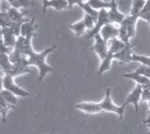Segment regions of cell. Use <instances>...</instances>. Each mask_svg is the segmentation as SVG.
Listing matches in <instances>:
<instances>
[{
    "instance_id": "15",
    "label": "cell",
    "mask_w": 150,
    "mask_h": 134,
    "mask_svg": "<svg viewBox=\"0 0 150 134\" xmlns=\"http://www.w3.org/2000/svg\"><path fill=\"white\" fill-rule=\"evenodd\" d=\"M48 8H53L56 11H62L69 8V3L66 0H49L46 6L42 8V12L45 13Z\"/></svg>"
},
{
    "instance_id": "17",
    "label": "cell",
    "mask_w": 150,
    "mask_h": 134,
    "mask_svg": "<svg viewBox=\"0 0 150 134\" xmlns=\"http://www.w3.org/2000/svg\"><path fill=\"white\" fill-rule=\"evenodd\" d=\"M0 68L5 74H11L13 70V63L11 61L9 54H0Z\"/></svg>"
},
{
    "instance_id": "18",
    "label": "cell",
    "mask_w": 150,
    "mask_h": 134,
    "mask_svg": "<svg viewBox=\"0 0 150 134\" xmlns=\"http://www.w3.org/2000/svg\"><path fill=\"white\" fill-rule=\"evenodd\" d=\"M126 46V44L118 38H115L108 41V53L115 54L116 53L120 52Z\"/></svg>"
},
{
    "instance_id": "5",
    "label": "cell",
    "mask_w": 150,
    "mask_h": 134,
    "mask_svg": "<svg viewBox=\"0 0 150 134\" xmlns=\"http://www.w3.org/2000/svg\"><path fill=\"white\" fill-rule=\"evenodd\" d=\"M143 86L140 85H136L133 90L127 96L125 101L123 102V105L126 107L129 104H132L135 108V112L138 113L139 111V101L142 99V94H143Z\"/></svg>"
},
{
    "instance_id": "41",
    "label": "cell",
    "mask_w": 150,
    "mask_h": 134,
    "mask_svg": "<svg viewBox=\"0 0 150 134\" xmlns=\"http://www.w3.org/2000/svg\"><path fill=\"white\" fill-rule=\"evenodd\" d=\"M0 2H1V0H0Z\"/></svg>"
},
{
    "instance_id": "24",
    "label": "cell",
    "mask_w": 150,
    "mask_h": 134,
    "mask_svg": "<svg viewBox=\"0 0 150 134\" xmlns=\"http://www.w3.org/2000/svg\"><path fill=\"white\" fill-rule=\"evenodd\" d=\"M145 4V0H133L132 2V7L130 10V15H134L139 17L141 11H142L143 8Z\"/></svg>"
},
{
    "instance_id": "19",
    "label": "cell",
    "mask_w": 150,
    "mask_h": 134,
    "mask_svg": "<svg viewBox=\"0 0 150 134\" xmlns=\"http://www.w3.org/2000/svg\"><path fill=\"white\" fill-rule=\"evenodd\" d=\"M112 60H114V54L108 53L106 57L101 60V63H100V67H98V75H102L103 73H105V72L110 71Z\"/></svg>"
},
{
    "instance_id": "3",
    "label": "cell",
    "mask_w": 150,
    "mask_h": 134,
    "mask_svg": "<svg viewBox=\"0 0 150 134\" xmlns=\"http://www.w3.org/2000/svg\"><path fill=\"white\" fill-rule=\"evenodd\" d=\"M3 86H4V89L12 92V93L14 95H16L17 97L25 98V97L31 96L30 92L23 89L22 87H20L15 84V82H14V77L11 74H5L4 75Z\"/></svg>"
},
{
    "instance_id": "13",
    "label": "cell",
    "mask_w": 150,
    "mask_h": 134,
    "mask_svg": "<svg viewBox=\"0 0 150 134\" xmlns=\"http://www.w3.org/2000/svg\"><path fill=\"white\" fill-rule=\"evenodd\" d=\"M7 12L11 18V20L13 23H20V24H23L27 21H29L30 19L28 18L25 13L19 11V8H9L7 10Z\"/></svg>"
},
{
    "instance_id": "8",
    "label": "cell",
    "mask_w": 150,
    "mask_h": 134,
    "mask_svg": "<svg viewBox=\"0 0 150 134\" xmlns=\"http://www.w3.org/2000/svg\"><path fill=\"white\" fill-rule=\"evenodd\" d=\"M118 34H119V26H116V25L112 24V23H109V24L105 25L100 32L101 38L104 40H106L107 42L110 39L118 38Z\"/></svg>"
},
{
    "instance_id": "22",
    "label": "cell",
    "mask_w": 150,
    "mask_h": 134,
    "mask_svg": "<svg viewBox=\"0 0 150 134\" xmlns=\"http://www.w3.org/2000/svg\"><path fill=\"white\" fill-rule=\"evenodd\" d=\"M0 94L3 97L4 100L6 101V102L9 105H11L12 107L15 108V106L17 105L18 103V99H17V96L14 95L12 92L8 91V90H6V89H3L0 91Z\"/></svg>"
},
{
    "instance_id": "21",
    "label": "cell",
    "mask_w": 150,
    "mask_h": 134,
    "mask_svg": "<svg viewBox=\"0 0 150 134\" xmlns=\"http://www.w3.org/2000/svg\"><path fill=\"white\" fill-rule=\"evenodd\" d=\"M87 4L94 10L100 11L101 10H107L111 7V2H106L104 0H88Z\"/></svg>"
},
{
    "instance_id": "30",
    "label": "cell",
    "mask_w": 150,
    "mask_h": 134,
    "mask_svg": "<svg viewBox=\"0 0 150 134\" xmlns=\"http://www.w3.org/2000/svg\"><path fill=\"white\" fill-rule=\"evenodd\" d=\"M13 49L8 47V46L5 44L3 39H0V54H11Z\"/></svg>"
},
{
    "instance_id": "35",
    "label": "cell",
    "mask_w": 150,
    "mask_h": 134,
    "mask_svg": "<svg viewBox=\"0 0 150 134\" xmlns=\"http://www.w3.org/2000/svg\"><path fill=\"white\" fill-rule=\"evenodd\" d=\"M41 1H42V8H43V7L46 6V4L48 3L49 0H41Z\"/></svg>"
},
{
    "instance_id": "25",
    "label": "cell",
    "mask_w": 150,
    "mask_h": 134,
    "mask_svg": "<svg viewBox=\"0 0 150 134\" xmlns=\"http://www.w3.org/2000/svg\"><path fill=\"white\" fill-rule=\"evenodd\" d=\"M118 39H120L125 44H129L130 43V39L129 37L128 33V28L124 22H122L119 25V34H118Z\"/></svg>"
},
{
    "instance_id": "29",
    "label": "cell",
    "mask_w": 150,
    "mask_h": 134,
    "mask_svg": "<svg viewBox=\"0 0 150 134\" xmlns=\"http://www.w3.org/2000/svg\"><path fill=\"white\" fill-rule=\"evenodd\" d=\"M132 61L134 62H139L140 64L146 65V66L150 67V56H144V55H140L137 54H133Z\"/></svg>"
},
{
    "instance_id": "12",
    "label": "cell",
    "mask_w": 150,
    "mask_h": 134,
    "mask_svg": "<svg viewBox=\"0 0 150 134\" xmlns=\"http://www.w3.org/2000/svg\"><path fill=\"white\" fill-rule=\"evenodd\" d=\"M124 78L127 79H130L136 83V85H140L143 87H150V79L147 77H145L144 75H140V74H136L133 71L131 72H127L122 74Z\"/></svg>"
},
{
    "instance_id": "27",
    "label": "cell",
    "mask_w": 150,
    "mask_h": 134,
    "mask_svg": "<svg viewBox=\"0 0 150 134\" xmlns=\"http://www.w3.org/2000/svg\"><path fill=\"white\" fill-rule=\"evenodd\" d=\"M12 21L7 11H0V25L2 27H11Z\"/></svg>"
},
{
    "instance_id": "9",
    "label": "cell",
    "mask_w": 150,
    "mask_h": 134,
    "mask_svg": "<svg viewBox=\"0 0 150 134\" xmlns=\"http://www.w3.org/2000/svg\"><path fill=\"white\" fill-rule=\"evenodd\" d=\"M75 108L89 114H98L102 112L100 102H86V101H82V102H78L75 104Z\"/></svg>"
},
{
    "instance_id": "39",
    "label": "cell",
    "mask_w": 150,
    "mask_h": 134,
    "mask_svg": "<svg viewBox=\"0 0 150 134\" xmlns=\"http://www.w3.org/2000/svg\"><path fill=\"white\" fill-rule=\"evenodd\" d=\"M83 1H88V0H83Z\"/></svg>"
},
{
    "instance_id": "38",
    "label": "cell",
    "mask_w": 150,
    "mask_h": 134,
    "mask_svg": "<svg viewBox=\"0 0 150 134\" xmlns=\"http://www.w3.org/2000/svg\"><path fill=\"white\" fill-rule=\"evenodd\" d=\"M0 72H3V71H2V70H1V68H0ZM3 73H4V72H3Z\"/></svg>"
},
{
    "instance_id": "2",
    "label": "cell",
    "mask_w": 150,
    "mask_h": 134,
    "mask_svg": "<svg viewBox=\"0 0 150 134\" xmlns=\"http://www.w3.org/2000/svg\"><path fill=\"white\" fill-rule=\"evenodd\" d=\"M111 88H106L105 90V95L103 99L100 102V107L102 109V112L105 111V112H111V113H115V114L118 115V117L120 119H123L124 117V114L126 111V106L122 104L121 106H117L115 105L112 100V96H111Z\"/></svg>"
},
{
    "instance_id": "7",
    "label": "cell",
    "mask_w": 150,
    "mask_h": 134,
    "mask_svg": "<svg viewBox=\"0 0 150 134\" xmlns=\"http://www.w3.org/2000/svg\"><path fill=\"white\" fill-rule=\"evenodd\" d=\"M111 7L108 11V15H109L110 21L112 24L120 25L123 20L126 18V15L123 14L118 10V5H117L116 0H111Z\"/></svg>"
},
{
    "instance_id": "10",
    "label": "cell",
    "mask_w": 150,
    "mask_h": 134,
    "mask_svg": "<svg viewBox=\"0 0 150 134\" xmlns=\"http://www.w3.org/2000/svg\"><path fill=\"white\" fill-rule=\"evenodd\" d=\"M133 51L131 44H126L125 47L122 49L120 52L114 54V59L122 63H129L132 61L133 57Z\"/></svg>"
},
{
    "instance_id": "23",
    "label": "cell",
    "mask_w": 150,
    "mask_h": 134,
    "mask_svg": "<svg viewBox=\"0 0 150 134\" xmlns=\"http://www.w3.org/2000/svg\"><path fill=\"white\" fill-rule=\"evenodd\" d=\"M11 109H14V107L8 104L6 101L4 100L1 94H0V118H1L3 122H6L8 113L9 112V110H11Z\"/></svg>"
},
{
    "instance_id": "31",
    "label": "cell",
    "mask_w": 150,
    "mask_h": 134,
    "mask_svg": "<svg viewBox=\"0 0 150 134\" xmlns=\"http://www.w3.org/2000/svg\"><path fill=\"white\" fill-rule=\"evenodd\" d=\"M18 2L20 4V7L23 8H27L34 5V3H33L31 0H18Z\"/></svg>"
},
{
    "instance_id": "33",
    "label": "cell",
    "mask_w": 150,
    "mask_h": 134,
    "mask_svg": "<svg viewBox=\"0 0 150 134\" xmlns=\"http://www.w3.org/2000/svg\"><path fill=\"white\" fill-rule=\"evenodd\" d=\"M66 1L69 3V8H71L75 5L79 6V4L82 3L83 0H66Z\"/></svg>"
},
{
    "instance_id": "28",
    "label": "cell",
    "mask_w": 150,
    "mask_h": 134,
    "mask_svg": "<svg viewBox=\"0 0 150 134\" xmlns=\"http://www.w3.org/2000/svg\"><path fill=\"white\" fill-rule=\"evenodd\" d=\"M136 74H140V75H144L145 77H147L150 79V67L146 66V65L144 64H140V66L136 68L133 71Z\"/></svg>"
},
{
    "instance_id": "37",
    "label": "cell",
    "mask_w": 150,
    "mask_h": 134,
    "mask_svg": "<svg viewBox=\"0 0 150 134\" xmlns=\"http://www.w3.org/2000/svg\"><path fill=\"white\" fill-rule=\"evenodd\" d=\"M144 124L146 125L148 128H150V120H149V121H144Z\"/></svg>"
},
{
    "instance_id": "1",
    "label": "cell",
    "mask_w": 150,
    "mask_h": 134,
    "mask_svg": "<svg viewBox=\"0 0 150 134\" xmlns=\"http://www.w3.org/2000/svg\"><path fill=\"white\" fill-rule=\"evenodd\" d=\"M56 48H57V46L53 45L52 47L45 49L43 52H41V53H37V52H35V51H33V52L27 56L28 66L29 67L35 66L39 68L40 76H39V79H38L39 82H41L42 80H43L48 73L53 72L54 71V68H52L50 65H48L46 63V57L48 56V54L50 53H52Z\"/></svg>"
},
{
    "instance_id": "34",
    "label": "cell",
    "mask_w": 150,
    "mask_h": 134,
    "mask_svg": "<svg viewBox=\"0 0 150 134\" xmlns=\"http://www.w3.org/2000/svg\"><path fill=\"white\" fill-rule=\"evenodd\" d=\"M4 75H5V73H3V72H0V91L4 89V86H3Z\"/></svg>"
},
{
    "instance_id": "6",
    "label": "cell",
    "mask_w": 150,
    "mask_h": 134,
    "mask_svg": "<svg viewBox=\"0 0 150 134\" xmlns=\"http://www.w3.org/2000/svg\"><path fill=\"white\" fill-rule=\"evenodd\" d=\"M92 49L98 54L100 59L102 60L108 54V42L101 38L100 34H98L94 37V45Z\"/></svg>"
},
{
    "instance_id": "26",
    "label": "cell",
    "mask_w": 150,
    "mask_h": 134,
    "mask_svg": "<svg viewBox=\"0 0 150 134\" xmlns=\"http://www.w3.org/2000/svg\"><path fill=\"white\" fill-rule=\"evenodd\" d=\"M79 7L82 8V10L83 11L84 13H86V14H89L90 16H92L93 18H95L96 20H98V14H100V11L94 10L93 8H91L90 6L88 5L87 2L83 1L82 3L79 4Z\"/></svg>"
},
{
    "instance_id": "32",
    "label": "cell",
    "mask_w": 150,
    "mask_h": 134,
    "mask_svg": "<svg viewBox=\"0 0 150 134\" xmlns=\"http://www.w3.org/2000/svg\"><path fill=\"white\" fill-rule=\"evenodd\" d=\"M6 1L9 4V6L11 8H21L20 4H19L18 0H6Z\"/></svg>"
},
{
    "instance_id": "4",
    "label": "cell",
    "mask_w": 150,
    "mask_h": 134,
    "mask_svg": "<svg viewBox=\"0 0 150 134\" xmlns=\"http://www.w3.org/2000/svg\"><path fill=\"white\" fill-rule=\"evenodd\" d=\"M111 23L109 15H108V11L107 10H101L100 11V14H98V20L96 22V25L94 26V28L90 31H87L86 34L84 35L86 36V39H94V37L96 35L100 34V32L101 30V28L105 25L109 24Z\"/></svg>"
},
{
    "instance_id": "14",
    "label": "cell",
    "mask_w": 150,
    "mask_h": 134,
    "mask_svg": "<svg viewBox=\"0 0 150 134\" xmlns=\"http://www.w3.org/2000/svg\"><path fill=\"white\" fill-rule=\"evenodd\" d=\"M18 37L14 34V32L11 27H3V37L2 39L4 40L5 44H6L8 47L13 49L15 47L16 41H17Z\"/></svg>"
},
{
    "instance_id": "20",
    "label": "cell",
    "mask_w": 150,
    "mask_h": 134,
    "mask_svg": "<svg viewBox=\"0 0 150 134\" xmlns=\"http://www.w3.org/2000/svg\"><path fill=\"white\" fill-rule=\"evenodd\" d=\"M69 28H70V30L73 31V33L77 37H81V36L86 35L87 32V28L86 26V24H84L83 19H82L79 22L74 23V24L69 25Z\"/></svg>"
},
{
    "instance_id": "40",
    "label": "cell",
    "mask_w": 150,
    "mask_h": 134,
    "mask_svg": "<svg viewBox=\"0 0 150 134\" xmlns=\"http://www.w3.org/2000/svg\"><path fill=\"white\" fill-rule=\"evenodd\" d=\"M145 1H148V0H145Z\"/></svg>"
},
{
    "instance_id": "11",
    "label": "cell",
    "mask_w": 150,
    "mask_h": 134,
    "mask_svg": "<svg viewBox=\"0 0 150 134\" xmlns=\"http://www.w3.org/2000/svg\"><path fill=\"white\" fill-rule=\"evenodd\" d=\"M38 25L36 24L35 18H31L29 21L23 23L21 26V36L23 37H35L37 36L36 30Z\"/></svg>"
},
{
    "instance_id": "36",
    "label": "cell",
    "mask_w": 150,
    "mask_h": 134,
    "mask_svg": "<svg viewBox=\"0 0 150 134\" xmlns=\"http://www.w3.org/2000/svg\"><path fill=\"white\" fill-rule=\"evenodd\" d=\"M3 37V27L0 25V39H2Z\"/></svg>"
},
{
    "instance_id": "16",
    "label": "cell",
    "mask_w": 150,
    "mask_h": 134,
    "mask_svg": "<svg viewBox=\"0 0 150 134\" xmlns=\"http://www.w3.org/2000/svg\"><path fill=\"white\" fill-rule=\"evenodd\" d=\"M139 20V17L134 16V15H128L123 20V22L126 24L127 28H128V33L129 39H132L136 35V24L137 21Z\"/></svg>"
}]
</instances>
